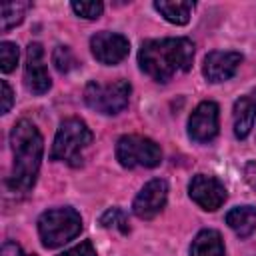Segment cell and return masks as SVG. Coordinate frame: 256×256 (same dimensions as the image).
<instances>
[{
    "label": "cell",
    "mask_w": 256,
    "mask_h": 256,
    "mask_svg": "<svg viewBox=\"0 0 256 256\" xmlns=\"http://www.w3.org/2000/svg\"><path fill=\"white\" fill-rule=\"evenodd\" d=\"M10 144H12L14 164L8 178V188L12 192L24 194L36 182L44 152V140L38 128L30 120L22 118L14 124L10 132Z\"/></svg>",
    "instance_id": "cell-1"
},
{
    "label": "cell",
    "mask_w": 256,
    "mask_h": 256,
    "mask_svg": "<svg viewBox=\"0 0 256 256\" xmlns=\"http://www.w3.org/2000/svg\"><path fill=\"white\" fill-rule=\"evenodd\" d=\"M194 44L188 38L146 40L138 50V64L144 74L156 82H168L174 74L190 70Z\"/></svg>",
    "instance_id": "cell-2"
},
{
    "label": "cell",
    "mask_w": 256,
    "mask_h": 256,
    "mask_svg": "<svg viewBox=\"0 0 256 256\" xmlns=\"http://www.w3.org/2000/svg\"><path fill=\"white\" fill-rule=\"evenodd\" d=\"M80 230H82V218L70 206L46 210L38 218V234L46 248H58L70 242L80 234Z\"/></svg>",
    "instance_id": "cell-3"
},
{
    "label": "cell",
    "mask_w": 256,
    "mask_h": 256,
    "mask_svg": "<svg viewBox=\"0 0 256 256\" xmlns=\"http://www.w3.org/2000/svg\"><path fill=\"white\" fill-rule=\"evenodd\" d=\"M90 142H92V132L86 126V122L80 118H66L56 132L50 158L78 166L82 160V152L90 146Z\"/></svg>",
    "instance_id": "cell-4"
},
{
    "label": "cell",
    "mask_w": 256,
    "mask_h": 256,
    "mask_svg": "<svg viewBox=\"0 0 256 256\" xmlns=\"http://www.w3.org/2000/svg\"><path fill=\"white\" fill-rule=\"evenodd\" d=\"M132 86L126 80H114L110 84H102V82H88L84 88V102L100 112V114H118L128 106V98H130Z\"/></svg>",
    "instance_id": "cell-5"
},
{
    "label": "cell",
    "mask_w": 256,
    "mask_h": 256,
    "mask_svg": "<svg viewBox=\"0 0 256 256\" xmlns=\"http://www.w3.org/2000/svg\"><path fill=\"white\" fill-rule=\"evenodd\" d=\"M116 158L124 168H154L162 162V150L146 136L126 134L116 142Z\"/></svg>",
    "instance_id": "cell-6"
},
{
    "label": "cell",
    "mask_w": 256,
    "mask_h": 256,
    "mask_svg": "<svg viewBox=\"0 0 256 256\" xmlns=\"http://www.w3.org/2000/svg\"><path fill=\"white\" fill-rule=\"evenodd\" d=\"M90 50L98 62H102L106 66H114L128 56L130 42L126 36H122L118 32L104 30V32H96L90 38Z\"/></svg>",
    "instance_id": "cell-7"
},
{
    "label": "cell",
    "mask_w": 256,
    "mask_h": 256,
    "mask_svg": "<svg viewBox=\"0 0 256 256\" xmlns=\"http://www.w3.org/2000/svg\"><path fill=\"white\" fill-rule=\"evenodd\" d=\"M188 196L202 208L208 212L218 210L224 200H226V188L224 184L214 178V176H206V174H196L190 184H188Z\"/></svg>",
    "instance_id": "cell-8"
},
{
    "label": "cell",
    "mask_w": 256,
    "mask_h": 256,
    "mask_svg": "<svg viewBox=\"0 0 256 256\" xmlns=\"http://www.w3.org/2000/svg\"><path fill=\"white\" fill-rule=\"evenodd\" d=\"M218 104L212 100L200 102L188 118V136L194 142H210L218 134Z\"/></svg>",
    "instance_id": "cell-9"
},
{
    "label": "cell",
    "mask_w": 256,
    "mask_h": 256,
    "mask_svg": "<svg viewBox=\"0 0 256 256\" xmlns=\"http://www.w3.org/2000/svg\"><path fill=\"white\" fill-rule=\"evenodd\" d=\"M166 198H168L166 180L154 178V180L146 182L144 188L136 194V198L132 202V212L142 220H150L158 212H162V208L166 206Z\"/></svg>",
    "instance_id": "cell-10"
},
{
    "label": "cell",
    "mask_w": 256,
    "mask_h": 256,
    "mask_svg": "<svg viewBox=\"0 0 256 256\" xmlns=\"http://www.w3.org/2000/svg\"><path fill=\"white\" fill-rule=\"evenodd\" d=\"M24 82H26V88L36 96L46 94L52 86L50 74L44 64V50H42V44H38V42H30L26 48Z\"/></svg>",
    "instance_id": "cell-11"
},
{
    "label": "cell",
    "mask_w": 256,
    "mask_h": 256,
    "mask_svg": "<svg viewBox=\"0 0 256 256\" xmlns=\"http://www.w3.org/2000/svg\"><path fill=\"white\" fill-rule=\"evenodd\" d=\"M242 62V54L240 52H220V50H214L210 52L206 58H204V66H202V74L208 82H224V80H230L238 66Z\"/></svg>",
    "instance_id": "cell-12"
},
{
    "label": "cell",
    "mask_w": 256,
    "mask_h": 256,
    "mask_svg": "<svg viewBox=\"0 0 256 256\" xmlns=\"http://www.w3.org/2000/svg\"><path fill=\"white\" fill-rule=\"evenodd\" d=\"M234 134L238 140H244L250 130L254 128V118H256V96L254 94H246L240 96L234 102Z\"/></svg>",
    "instance_id": "cell-13"
},
{
    "label": "cell",
    "mask_w": 256,
    "mask_h": 256,
    "mask_svg": "<svg viewBox=\"0 0 256 256\" xmlns=\"http://www.w3.org/2000/svg\"><path fill=\"white\" fill-rule=\"evenodd\" d=\"M190 256H224V242L220 232L210 228L200 230L190 244Z\"/></svg>",
    "instance_id": "cell-14"
},
{
    "label": "cell",
    "mask_w": 256,
    "mask_h": 256,
    "mask_svg": "<svg viewBox=\"0 0 256 256\" xmlns=\"http://www.w3.org/2000/svg\"><path fill=\"white\" fill-rule=\"evenodd\" d=\"M226 224L240 236L248 238L256 230V208L254 206H236L226 214Z\"/></svg>",
    "instance_id": "cell-15"
},
{
    "label": "cell",
    "mask_w": 256,
    "mask_h": 256,
    "mask_svg": "<svg viewBox=\"0 0 256 256\" xmlns=\"http://www.w3.org/2000/svg\"><path fill=\"white\" fill-rule=\"evenodd\" d=\"M154 8L172 24L184 26L190 20V14L194 10V2H168V0H156Z\"/></svg>",
    "instance_id": "cell-16"
},
{
    "label": "cell",
    "mask_w": 256,
    "mask_h": 256,
    "mask_svg": "<svg viewBox=\"0 0 256 256\" xmlns=\"http://www.w3.org/2000/svg\"><path fill=\"white\" fill-rule=\"evenodd\" d=\"M30 2H4L0 6V28L2 32H8L10 28H14L16 24H20L26 16V10L30 8Z\"/></svg>",
    "instance_id": "cell-17"
},
{
    "label": "cell",
    "mask_w": 256,
    "mask_h": 256,
    "mask_svg": "<svg viewBox=\"0 0 256 256\" xmlns=\"http://www.w3.org/2000/svg\"><path fill=\"white\" fill-rule=\"evenodd\" d=\"M100 224L108 230H118L120 234H128V230H130L128 218H126L124 210H120V208H108L100 216Z\"/></svg>",
    "instance_id": "cell-18"
},
{
    "label": "cell",
    "mask_w": 256,
    "mask_h": 256,
    "mask_svg": "<svg viewBox=\"0 0 256 256\" xmlns=\"http://www.w3.org/2000/svg\"><path fill=\"white\" fill-rule=\"evenodd\" d=\"M18 56H20V52L14 42H2L0 44V70L4 74L12 72L18 64Z\"/></svg>",
    "instance_id": "cell-19"
},
{
    "label": "cell",
    "mask_w": 256,
    "mask_h": 256,
    "mask_svg": "<svg viewBox=\"0 0 256 256\" xmlns=\"http://www.w3.org/2000/svg\"><path fill=\"white\" fill-rule=\"evenodd\" d=\"M52 62L60 74H66L76 66V58L68 46H56L52 52Z\"/></svg>",
    "instance_id": "cell-20"
},
{
    "label": "cell",
    "mask_w": 256,
    "mask_h": 256,
    "mask_svg": "<svg viewBox=\"0 0 256 256\" xmlns=\"http://www.w3.org/2000/svg\"><path fill=\"white\" fill-rule=\"evenodd\" d=\"M70 6L80 18H86V20H96L104 10L102 2H72Z\"/></svg>",
    "instance_id": "cell-21"
},
{
    "label": "cell",
    "mask_w": 256,
    "mask_h": 256,
    "mask_svg": "<svg viewBox=\"0 0 256 256\" xmlns=\"http://www.w3.org/2000/svg\"><path fill=\"white\" fill-rule=\"evenodd\" d=\"M58 256H96V250H94V246H92L90 240H84V242L76 244L74 248H70V250L58 254Z\"/></svg>",
    "instance_id": "cell-22"
},
{
    "label": "cell",
    "mask_w": 256,
    "mask_h": 256,
    "mask_svg": "<svg viewBox=\"0 0 256 256\" xmlns=\"http://www.w3.org/2000/svg\"><path fill=\"white\" fill-rule=\"evenodd\" d=\"M0 86H2V108L0 110H2V114H8L12 108V102H14V94H12V88L6 80H2Z\"/></svg>",
    "instance_id": "cell-23"
},
{
    "label": "cell",
    "mask_w": 256,
    "mask_h": 256,
    "mask_svg": "<svg viewBox=\"0 0 256 256\" xmlns=\"http://www.w3.org/2000/svg\"><path fill=\"white\" fill-rule=\"evenodd\" d=\"M0 256H34V254H26L16 242H4L2 244V252H0Z\"/></svg>",
    "instance_id": "cell-24"
}]
</instances>
